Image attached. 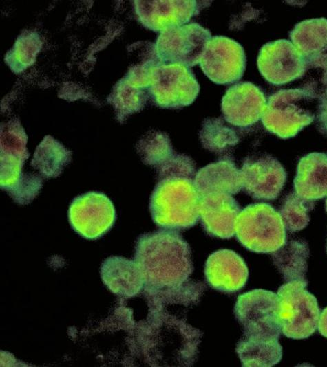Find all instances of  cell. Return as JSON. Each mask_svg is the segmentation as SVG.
Instances as JSON below:
<instances>
[{"label":"cell","mask_w":327,"mask_h":367,"mask_svg":"<svg viewBox=\"0 0 327 367\" xmlns=\"http://www.w3.org/2000/svg\"><path fill=\"white\" fill-rule=\"evenodd\" d=\"M134 261L149 288L171 290L182 287L193 271L189 244L176 232L161 230L140 235Z\"/></svg>","instance_id":"obj_1"},{"label":"cell","mask_w":327,"mask_h":367,"mask_svg":"<svg viewBox=\"0 0 327 367\" xmlns=\"http://www.w3.org/2000/svg\"><path fill=\"white\" fill-rule=\"evenodd\" d=\"M200 200L192 179L175 177L158 180L149 201L152 219L165 230L191 227L200 219Z\"/></svg>","instance_id":"obj_2"},{"label":"cell","mask_w":327,"mask_h":367,"mask_svg":"<svg viewBox=\"0 0 327 367\" xmlns=\"http://www.w3.org/2000/svg\"><path fill=\"white\" fill-rule=\"evenodd\" d=\"M316 93L302 88L280 89L271 95L261 118L265 129L282 139L295 137L313 122L315 113L310 106Z\"/></svg>","instance_id":"obj_3"},{"label":"cell","mask_w":327,"mask_h":367,"mask_svg":"<svg viewBox=\"0 0 327 367\" xmlns=\"http://www.w3.org/2000/svg\"><path fill=\"white\" fill-rule=\"evenodd\" d=\"M238 240L256 253H273L286 243L282 216L271 205L251 204L239 213L235 228Z\"/></svg>","instance_id":"obj_4"},{"label":"cell","mask_w":327,"mask_h":367,"mask_svg":"<svg viewBox=\"0 0 327 367\" xmlns=\"http://www.w3.org/2000/svg\"><path fill=\"white\" fill-rule=\"evenodd\" d=\"M308 282H288L277 291L278 315L283 334L292 339H305L317 329L320 309L316 298L306 289Z\"/></svg>","instance_id":"obj_5"},{"label":"cell","mask_w":327,"mask_h":367,"mask_svg":"<svg viewBox=\"0 0 327 367\" xmlns=\"http://www.w3.org/2000/svg\"><path fill=\"white\" fill-rule=\"evenodd\" d=\"M277 293L257 289L238 296L234 313L244 337L278 339L282 333Z\"/></svg>","instance_id":"obj_6"},{"label":"cell","mask_w":327,"mask_h":367,"mask_svg":"<svg viewBox=\"0 0 327 367\" xmlns=\"http://www.w3.org/2000/svg\"><path fill=\"white\" fill-rule=\"evenodd\" d=\"M150 91L163 109H181L197 98L200 85L191 70L180 64H161L153 69Z\"/></svg>","instance_id":"obj_7"},{"label":"cell","mask_w":327,"mask_h":367,"mask_svg":"<svg viewBox=\"0 0 327 367\" xmlns=\"http://www.w3.org/2000/svg\"><path fill=\"white\" fill-rule=\"evenodd\" d=\"M211 38L208 29L191 23L160 32L156 49L163 64H180L191 67L199 63Z\"/></svg>","instance_id":"obj_8"},{"label":"cell","mask_w":327,"mask_h":367,"mask_svg":"<svg viewBox=\"0 0 327 367\" xmlns=\"http://www.w3.org/2000/svg\"><path fill=\"white\" fill-rule=\"evenodd\" d=\"M246 58L242 46L224 36H215L208 42L199 64L213 82L228 85L238 81L246 69Z\"/></svg>","instance_id":"obj_9"},{"label":"cell","mask_w":327,"mask_h":367,"mask_svg":"<svg viewBox=\"0 0 327 367\" xmlns=\"http://www.w3.org/2000/svg\"><path fill=\"white\" fill-rule=\"evenodd\" d=\"M68 219L73 230L87 239L105 234L114 225L116 211L103 193L89 192L76 197L70 204Z\"/></svg>","instance_id":"obj_10"},{"label":"cell","mask_w":327,"mask_h":367,"mask_svg":"<svg viewBox=\"0 0 327 367\" xmlns=\"http://www.w3.org/2000/svg\"><path fill=\"white\" fill-rule=\"evenodd\" d=\"M257 65L261 75L273 85L302 78L308 70L305 60L291 41L268 42L260 49Z\"/></svg>","instance_id":"obj_11"},{"label":"cell","mask_w":327,"mask_h":367,"mask_svg":"<svg viewBox=\"0 0 327 367\" xmlns=\"http://www.w3.org/2000/svg\"><path fill=\"white\" fill-rule=\"evenodd\" d=\"M240 173L242 190L257 200L277 199L286 180L283 166L276 158L266 154L246 157Z\"/></svg>","instance_id":"obj_12"},{"label":"cell","mask_w":327,"mask_h":367,"mask_svg":"<svg viewBox=\"0 0 327 367\" xmlns=\"http://www.w3.org/2000/svg\"><path fill=\"white\" fill-rule=\"evenodd\" d=\"M266 100L263 91L251 82L230 87L222 97L221 110L224 120L239 127L255 124L262 117Z\"/></svg>","instance_id":"obj_13"},{"label":"cell","mask_w":327,"mask_h":367,"mask_svg":"<svg viewBox=\"0 0 327 367\" xmlns=\"http://www.w3.org/2000/svg\"><path fill=\"white\" fill-rule=\"evenodd\" d=\"M134 4L142 24L160 32L186 25L202 8L197 1H135Z\"/></svg>","instance_id":"obj_14"},{"label":"cell","mask_w":327,"mask_h":367,"mask_svg":"<svg viewBox=\"0 0 327 367\" xmlns=\"http://www.w3.org/2000/svg\"><path fill=\"white\" fill-rule=\"evenodd\" d=\"M291 41L308 67L327 74V19L313 18L297 23L289 32Z\"/></svg>","instance_id":"obj_15"},{"label":"cell","mask_w":327,"mask_h":367,"mask_svg":"<svg viewBox=\"0 0 327 367\" xmlns=\"http://www.w3.org/2000/svg\"><path fill=\"white\" fill-rule=\"evenodd\" d=\"M240 211L239 203L230 194L220 193L200 197V218L204 229L212 236L233 237Z\"/></svg>","instance_id":"obj_16"},{"label":"cell","mask_w":327,"mask_h":367,"mask_svg":"<svg viewBox=\"0 0 327 367\" xmlns=\"http://www.w3.org/2000/svg\"><path fill=\"white\" fill-rule=\"evenodd\" d=\"M209 284L223 292H235L246 284L249 271L244 260L230 249H220L212 253L204 266Z\"/></svg>","instance_id":"obj_17"},{"label":"cell","mask_w":327,"mask_h":367,"mask_svg":"<svg viewBox=\"0 0 327 367\" xmlns=\"http://www.w3.org/2000/svg\"><path fill=\"white\" fill-rule=\"evenodd\" d=\"M193 184L200 197L220 193L235 194L242 189L240 170L229 156L200 168Z\"/></svg>","instance_id":"obj_18"},{"label":"cell","mask_w":327,"mask_h":367,"mask_svg":"<svg viewBox=\"0 0 327 367\" xmlns=\"http://www.w3.org/2000/svg\"><path fill=\"white\" fill-rule=\"evenodd\" d=\"M295 192L315 201L327 197V154L313 152L302 157L293 180Z\"/></svg>","instance_id":"obj_19"},{"label":"cell","mask_w":327,"mask_h":367,"mask_svg":"<svg viewBox=\"0 0 327 367\" xmlns=\"http://www.w3.org/2000/svg\"><path fill=\"white\" fill-rule=\"evenodd\" d=\"M101 276L109 289L126 298L138 293L145 284L143 274L136 262L121 256L105 259L101 267Z\"/></svg>","instance_id":"obj_20"},{"label":"cell","mask_w":327,"mask_h":367,"mask_svg":"<svg viewBox=\"0 0 327 367\" xmlns=\"http://www.w3.org/2000/svg\"><path fill=\"white\" fill-rule=\"evenodd\" d=\"M309 254L306 241L293 239L286 242L271 255L275 266L288 282L295 280L308 282L306 273Z\"/></svg>","instance_id":"obj_21"},{"label":"cell","mask_w":327,"mask_h":367,"mask_svg":"<svg viewBox=\"0 0 327 367\" xmlns=\"http://www.w3.org/2000/svg\"><path fill=\"white\" fill-rule=\"evenodd\" d=\"M236 352L242 366L247 367H271L282 357V347L278 339L243 336L237 344Z\"/></svg>","instance_id":"obj_22"},{"label":"cell","mask_w":327,"mask_h":367,"mask_svg":"<svg viewBox=\"0 0 327 367\" xmlns=\"http://www.w3.org/2000/svg\"><path fill=\"white\" fill-rule=\"evenodd\" d=\"M71 162V152L50 136L45 137L37 146L31 166L45 178L59 176Z\"/></svg>","instance_id":"obj_23"},{"label":"cell","mask_w":327,"mask_h":367,"mask_svg":"<svg viewBox=\"0 0 327 367\" xmlns=\"http://www.w3.org/2000/svg\"><path fill=\"white\" fill-rule=\"evenodd\" d=\"M199 137L204 148L216 154L224 153L239 142L235 130L228 126L220 118H206L202 122Z\"/></svg>","instance_id":"obj_24"},{"label":"cell","mask_w":327,"mask_h":367,"mask_svg":"<svg viewBox=\"0 0 327 367\" xmlns=\"http://www.w3.org/2000/svg\"><path fill=\"white\" fill-rule=\"evenodd\" d=\"M137 152L144 164L156 169L174 153L168 134L160 131L144 135L138 142Z\"/></svg>","instance_id":"obj_25"},{"label":"cell","mask_w":327,"mask_h":367,"mask_svg":"<svg viewBox=\"0 0 327 367\" xmlns=\"http://www.w3.org/2000/svg\"><path fill=\"white\" fill-rule=\"evenodd\" d=\"M314 205V201L304 199L295 192L289 193L284 199L279 210L285 228L291 232L305 228L310 221L308 213Z\"/></svg>","instance_id":"obj_26"},{"label":"cell","mask_w":327,"mask_h":367,"mask_svg":"<svg viewBox=\"0 0 327 367\" xmlns=\"http://www.w3.org/2000/svg\"><path fill=\"white\" fill-rule=\"evenodd\" d=\"M156 170L158 180L175 177L193 180L196 174L193 160L189 156L181 153H173Z\"/></svg>","instance_id":"obj_27"},{"label":"cell","mask_w":327,"mask_h":367,"mask_svg":"<svg viewBox=\"0 0 327 367\" xmlns=\"http://www.w3.org/2000/svg\"><path fill=\"white\" fill-rule=\"evenodd\" d=\"M147 99L146 93L127 80L120 87L117 108L121 118L141 110Z\"/></svg>","instance_id":"obj_28"},{"label":"cell","mask_w":327,"mask_h":367,"mask_svg":"<svg viewBox=\"0 0 327 367\" xmlns=\"http://www.w3.org/2000/svg\"><path fill=\"white\" fill-rule=\"evenodd\" d=\"M312 89L316 93L317 109L315 118L319 131L327 135V74H323L317 82H310Z\"/></svg>","instance_id":"obj_29"},{"label":"cell","mask_w":327,"mask_h":367,"mask_svg":"<svg viewBox=\"0 0 327 367\" xmlns=\"http://www.w3.org/2000/svg\"><path fill=\"white\" fill-rule=\"evenodd\" d=\"M39 47V39L35 36H27L17 41L14 55L15 58L20 61V66L25 67L32 63Z\"/></svg>","instance_id":"obj_30"},{"label":"cell","mask_w":327,"mask_h":367,"mask_svg":"<svg viewBox=\"0 0 327 367\" xmlns=\"http://www.w3.org/2000/svg\"><path fill=\"white\" fill-rule=\"evenodd\" d=\"M317 329L319 333L327 338V307L320 313Z\"/></svg>","instance_id":"obj_31"},{"label":"cell","mask_w":327,"mask_h":367,"mask_svg":"<svg viewBox=\"0 0 327 367\" xmlns=\"http://www.w3.org/2000/svg\"><path fill=\"white\" fill-rule=\"evenodd\" d=\"M326 212H327V199H326Z\"/></svg>","instance_id":"obj_32"},{"label":"cell","mask_w":327,"mask_h":367,"mask_svg":"<svg viewBox=\"0 0 327 367\" xmlns=\"http://www.w3.org/2000/svg\"><path fill=\"white\" fill-rule=\"evenodd\" d=\"M326 252H327V243H326Z\"/></svg>","instance_id":"obj_33"}]
</instances>
